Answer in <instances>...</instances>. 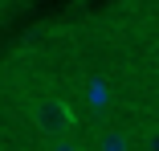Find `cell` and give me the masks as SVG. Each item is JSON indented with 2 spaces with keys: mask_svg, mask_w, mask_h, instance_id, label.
Masks as SVG:
<instances>
[{
  "mask_svg": "<svg viewBox=\"0 0 159 151\" xmlns=\"http://www.w3.org/2000/svg\"><path fill=\"white\" fill-rule=\"evenodd\" d=\"M143 151H159V127H151L143 135Z\"/></svg>",
  "mask_w": 159,
  "mask_h": 151,
  "instance_id": "cell-3",
  "label": "cell"
},
{
  "mask_svg": "<svg viewBox=\"0 0 159 151\" xmlns=\"http://www.w3.org/2000/svg\"><path fill=\"white\" fill-rule=\"evenodd\" d=\"M155 74H159V49H155Z\"/></svg>",
  "mask_w": 159,
  "mask_h": 151,
  "instance_id": "cell-5",
  "label": "cell"
},
{
  "mask_svg": "<svg viewBox=\"0 0 159 151\" xmlns=\"http://www.w3.org/2000/svg\"><path fill=\"white\" fill-rule=\"evenodd\" d=\"M29 118H33V127L49 139H66L74 131V106L66 98H37L29 106Z\"/></svg>",
  "mask_w": 159,
  "mask_h": 151,
  "instance_id": "cell-1",
  "label": "cell"
},
{
  "mask_svg": "<svg viewBox=\"0 0 159 151\" xmlns=\"http://www.w3.org/2000/svg\"><path fill=\"white\" fill-rule=\"evenodd\" d=\"M131 143H135V139L126 135V131H102V135H98V151H135Z\"/></svg>",
  "mask_w": 159,
  "mask_h": 151,
  "instance_id": "cell-2",
  "label": "cell"
},
{
  "mask_svg": "<svg viewBox=\"0 0 159 151\" xmlns=\"http://www.w3.org/2000/svg\"><path fill=\"white\" fill-rule=\"evenodd\" d=\"M49 151H82V147H78V143H70V139H57Z\"/></svg>",
  "mask_w": 159,
  "mask_h": 151,
  "instance_id": "cell-4",
  "label": "cell"
}]
</instances>
